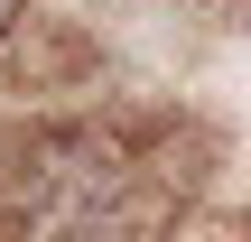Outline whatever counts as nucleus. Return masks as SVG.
Segmentation results:
<instances>
[{
  "label": "nucleus",
  "instance_id": "nucleus-1",
  "mask_svg": "<svg viewBox=\"0 0 251 242\" xmlns=\"http://www.w3.org/2000/svg\"><path fill=\"white\" fill-rule=\"evenodd\" d=\"M19 37H28V9H19V0H0V56H9Z\"/></svg>",
  "mask_w": 251,
  "mask_h": 242
},
{
  "label": "nucleus",
  "instance_id": "nucleus-2",
  "mask_svg": "<svg viewBox=\"0 0 251 242\" xmlns=\"http://www.w3.org/2000/svg\"><path fill=\"white\" fill-rule=\"evenodd\" d=\"M242 242H251V233H242Z\"/></svg>",
  "mask_w": 251,
  "mask_h": 242
}]
</instances>
